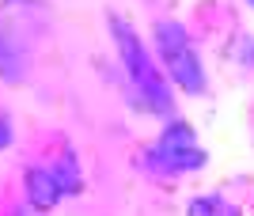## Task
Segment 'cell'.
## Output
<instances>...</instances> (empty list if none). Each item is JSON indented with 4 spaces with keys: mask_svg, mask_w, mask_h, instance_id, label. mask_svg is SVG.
<instances>
[{
    "mask_svg": "<svg viewBox=\"0 0 254 216\" xmlns=\"http://www.w3.org/2000/svg\"><path fill=\"white\" fill-rule=\"evenodd\" d=\"M114 42H118L122 65H126L129 80H133V87H137L140 103H144L148 110H156L159 118H171V87L163 84L159 65L152 61V54L144 50V42L137 38V31H133L126 19H114Z\"/></svg>",
    "mask_w": 254,
    "mask_h": 216,
    "instance_id": "cell-1",
    "label": "cell"
},
{
    "mask_svg": "<svg viewBox=\"0 0 254 216\" xmlns=\"http://www.w3.org/2000/svg\"><path fill=\"white\" fill-rule=\"evenodd\" d=\"M156 54L167 68V76L186 91V95H201L205 91V68L201 57L193 50L190 34L182 31L175 19H159L156 23Z\"/></svg>",
    "mask_w": 254,
    "mask_h": 216,
    "instance_id": "cell-2",
    "label": "cell"
},
{
    "mask_svg": "<svg viewBox=\"0 0 254 216\" xmlns=\"http://www.w3.org/2000/svg\"><path fill=\"white\" fill-rule=\"evenodd\" d=\"M148 167L159 174H190L205 167V152L186 121H175V125L163 129V137L148 152Z\"/></svg>",
    "mask_w": 254,
    "mask_h": 216,
    "instance_id": "cell-3",
    "label": "cell"
},
{
    "mask_svg": "<svg viewBox=\"0 0 254 216\" xmlns=\"http://www.w3.org/2000/svg\"><path fill=\"white\" fill-rule=\"evenodd\" d=\"M80 178H76V163L64 156L61 167H31L27 171V197L38 213H50L64 194H76Z\"/></svg>",
    "mask_w": 254,
    "mask_h": 216,
    "instance_id": "cell-4",
    "label": "cell"
},
{
    "mask_svg": "<svg viewBox=\"0 0 254 216\" xmlns=\"http://www.w3.org/2000/svg\"><path fill=\"white\" fill-rule=\"evenodd\" d=\"M190 216H239V209L220 194H205L190 201Z\"/></svg>",
    "mask_w": 254,
    "mask_h": 216,
    "instance_id": "cell-5",
    "label": "cell"
},
{
    "mask_svg": "<svg viewBox=\"0 0 254 216\" xmlns=\"http://www.w3.org/2000/svg\"><path fill=\"white\" fill-rule=\"evenodd\" d=\"M11 144V121H8V114L0 110V148H8Z\"/></svg>",
    "mask_w": 254,
    "mask_h": 216,
    "instance_id": "cell-6",
    "label": "cell"
},
{
    "mask_svg": "<svg viewBox=\"0 0 254 216\" xmlns=\"http://www.w3.org/2000/svg\"><path fill=\"white\" fill-rule=\"evenodd\" d=\"M251 4H254V0H251Z\"/></svg>",
    "mask_w": 254,
    "mask_h": 216,
    "instance_id": "cell-7",
    "label": "cell"
}]
</instances>
